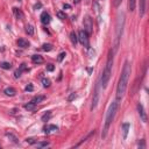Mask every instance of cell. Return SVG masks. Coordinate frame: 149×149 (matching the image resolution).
<instances>
[{"label": "cell", "instance_id": "obj_8", "mask_svg": "<svg viewBox=\"0 0 149 149\" xmlns=\"http://www.w3.org/2000/svg\"><path fill=\"white\" fill-rule=\"evenodd\" d=\"M137 112H139V115H140L141 120L143 122H147V113L144 111V108H143V105L140 103L137 104Z\"/></svg>", "mask_w": 149, "mask_h": 149}, {"label": "cell", "instance_id": "obj_5", "mask_svg": "<svg viewBox=\"0 0 149 149\" xmlns=\"http://www.w3.org/2000/svg\"><path fill=\"white\" fill-rule=\"evenodd\" d=\"M100 77L96 83V86H94V91H93V97H92V104H91V110L93 111L96 107H97L98 103H99V99H100Z\"/></svg>", "mask_w": 149, "mask_h": 149}, {"label": "cell", "instance_id": "obj_23", "mask_svg": "<svg viewBox=\"0 0 149 149\" xmlns=\"http://www.w3.org/2000/svg\"><path fill=\"white\" fill-rule=\"evenodd\" d=\"M0 68L5 69V70H9L12 68V64L8 63V62H3V63H0Z\"/></svg>", "mask_w": 149, "mask_h": 149}, {"label": "cell", "instance_id": "obj_7", "mask_svg": "<svg viewBox=\"0 0 149 149\" xmlns=\"http://www.w3.org/2000/svg\"><path fill=\"white\" fill-rule=\"evenodd\" d=\"M78 41L82 43L83 46H85L86 48H88V35L86 34L85 31H80L78 33Z\"/></svg>", "mask_w": 149, "mask_h": 149}, {"label": "cell", "instance_id": "obj_20", "mask_svg": "<svg viewBox=\"0 0 149 149\" xmlns=\"http://www.w3.org/2000/svg\"><path fill=\"white\" fill-rule=\"evenodd\" d=\"M122 131H124V139L127 137V134H128V131H129V124H124L122 125Z\"/></svg>", "mask_w": 149, "mask_h": 149}, {"label": "cell", "instance_id": "obj_34", "mask_svg": "<svg viewBox=\"0 0 149 149\" xmlns=\"http://www.w3.org/2000/svg\"><path fill=\"white\" fill-rule=\"evenodd\" d=\"M54 69H55V67H54L52 64H48V65H47V70L48 71H54Z\"/></svg>", "mask_w": 149, "mask_h": 149}, {"label": "cell", "instance_id": "obj_25", "mask_svg": "<svg viewBox=\"0 0 149 149\" xmlns=\"http://www.w3.org/2000/svg\"><path fill=\"white\" fill-rule=\"evenodd\" d=\"M94 133H96V132H94V131H92L91 133H90V134H88V135H87V136H86V137H84V139H82V141H80V142H79V143H77V144H76V146H75V147H79V146H80V144H82L83 142H85V141L87 140V139H90V137H91L92 135H94Z\"/></svg>", "mask_w": 149, "mask_h": 149}, {"label": "cell", "instance_id": "obj_40", "mask_svg": "<svg viewBox=\"0 0 149 149\" xmlns=\"http://www.w3.org/2000/svg\"><path fill=\"white\" fill-rule=\"evenodd\" d=\"M63 8H64V9H65V8H67V9H69V8H70V5H64V6H63Z\"/></svg>", "mask_w": 149, "mask_h": 149}, {"label": "cell", "instance_id": "obj_27", "mask_svg": "<svg viewBox=\"0 0 149 149\" xmlns=\"http://www.w3.org/2000/svg\"><path fill=\"white\" fill-rule=\"evenodd\" d=\"M35 146H36L37 148H46V147L49 146V142H36Z\"/></svg>", "mask_w": 149, "mask_h": 149}, {"label": "cell", "instance_id": "obj_39", "mask_svg": "<svg viewBox=\"0 0 149 149\" xmlns=\"http://www.w3.org/2000/svg\"><path fill=\"white\" fill-rule=\"evenodd\" d=\"M139 147H141V148H144V147H146V144H144V141L142 140V142L139 143Z\"/></svg>", "mask_w": 149, "mask_h": 149}, {"label": "cell", "instance_id": "obj_15", "mask_svg": "<svg viewBox=\"0 0 149 149\" xmlns=\"http://www.w3.org/2000/svg\"><path fill=\"white\" fill-rule=\"evenodd\" d=\"M146 12V0H140V16L144 15Z\"/></svg>", "mask_w": 149, "mask_h": 149}, {"label": "cell", "instance_id": "obj_26", "mask_svg": "<svg viewBox=\"0 0 149 149\" xmlns=\"http://www.w3.org/2000/svg\"><path fill=\"white\" fill-rule=\"evenodd\" d=\"M26 33H27L28 35H33L34 34V27L32 24H27V26H26Z\"/></svg>", "mask_w": 149, "mask_h": 149}, {"label": "cell", "instance_id": "obj_1", "mask_svg": "<svg viewBox=\"0 0 149 149\" xmlns=\"http://www.w3.org/2000/svg\"><path fill=\"white\" fill-rule=\"evenodd\" d=\"M131 64L129 62L126 61L122 68L121 75L119 78V83H118V87H116V99H121L125 96L126 91H127V86H128V80H129V76H131Z\"/></svg>", "mask_w": 149, "mask_h": 149}, {"label": "cell", "instance_id": "obj_28", "mask_svg": "<svg viewBox=\"0 0 149 149\" xmlns=\"http://www.w3.org/2000/svg\"><path fill=\"white\" fill-rule=\"evenodd\" d=\"M42 49L44 50V51H50V50L52 49V46L51 44H49V43H44V44L42 46Z\"/></svg>", "mask_w": 149, "mask_h": 149}, {"label": "cell", "instance_id": "obj_4", "mask_svg": "<svg viewBox=\"0 0 149 149\" xmlns=\"http://www.w3.org/2000/svg\"><path fill=\"white\" fill-rule=\"evenodd\" d=\"M124 26H125V15L121 14L119 15L118 22H116V28H115V40H114V47H113V52H115L119 48V43H120V39H121L122 32H124Z\"/></svg>", "mask_w": 149, "mask_h": 149}, {"label": "cell", "instance_id": "obj_33", "mask_svg": "<svg viewBox=\"0 0 149 149\" xmlns=\"http://www.w3.org/2000/svg\"><path fill=\"white\" fill-rule=\"evenodd\" d=\"M34 90V86L32 85V84H29V85H27L26 86V91H29V92H32Z\"/></svg>", "mask_w": 149, "mask_h": 149}, {"label": "cell", "instance_id": "obj_9", "mask_svg": "<svg viewBox=\"0 0 149 149\" xmlns=\"http://www.w3.org/2000/svg\"><path fill=\"white\" fill-rule=\"evenodd\" d=\"M26 70H28L27 65H26L24 63H22L21 65H20V68H19L18 70H16L15 72H14V77H15V78H19V77L21 76V73L23 72V71H26Z\"/></svg>", "mask_w": 149, "mask_h": 149}, {"label": "cell", "instance_id": "obj_19", "mask_svg": "<svg viewBox=\"0 0 149 149\" xmlns=\"http://www.w3.org/2000/svg\"><path fill=\"white\" fill-rule=\"evenodd\" d=\"M135 6H136V0H128V8L131 12L135 9Z\"/></svg>", "mask_w": 149, "mask_h": 149}, {"label": "cell", "instance_id": "obj_14", "mask_svg": "<svg viewBox=\"0 0 149 149\" xmlns=\"http://www.w3.org/2000/svg\"><path fill=\"white\" fill-rule=\"evenodd\" d=\"M4 93L6 94V96H9V97H13V96H15L16 91L14 87H6L5 91H4Z\"/></svg>", "mask_w": 149, "mask_h": 149}, {"label": "cell", "instance_id": "obj_37", "mask_svg": "<svg viewBox=\"0 0 149 149\" xmlns=\"http://www.w3.org/2000/svg\"><path fill=\"white\" fill-rule=\"evenodd\" d=\"M121 1H122V0H115V1H114V6H115V7H118L119 5L121 4Z\"/></svg>", "mask_w": 149, "mask_h": 149}, {"label": "cell", "instance_id": "obj_32", "mask_svg": "<svg viewBox=\"0 0 149 149\" xmlns=\"http://www.w3.org/2000/svg\"><path fill=\"white\" fill-rule=\"evenodd\" d=\"M65 56H67V55H65V52H61V54L58 55L57 61H58V62H62V61H63V58L65 57Z\"/></svg>", "mask_w": 149, "mask_h": 149}, {"label": "cell", "instance_id": "obj_36", "mask_svg": "<svg viewBox=\"0 0 149 149\" xmlns=\"http://www.w3.org/2000/svg\"><path fill=\"white\" fill-rule=\"evenodd\" d=\"M26 141H27L28 143H31V144H35V143H36L35 141H34V139H27Z\"/></svg>", "mask_w": 149, "mask_h": 149}, {"label": "cell", "instance_id": "obj_29", "mask_svg": "<svg viewBox=\"0 0 149 149\" xmlns=\"http://www.w3.org/2000/svg\"><path fill=\"white\" fill-rule=\"evenodd\" d=\"M42 84L44 87H49L50 86V80H49L48 78H43L42 79Z\"/></svg>", "mask_w": 149, "mask_h": 149}, {"label": "cell", "instance_id": "obj_38", "mask_svg": "<svg viewBox=\"0 0 149 149\" xmlns=\"http://www.w3.org/2000/svg\"><path fill=\"white\" fill-rule=\"evenodd\" d=\"M41 7H42V5H41V4H36V5H35V6H34V8L35 9H37V8H41Z\"/></svg>", "mask_w": 149, "mask_h": 149}, {"label": "cell", "instance_id": "obj_22", "mask_svg": "<svg viewBox=\"0 0 149 149\" xmlns=\"http://www.w3.org/2000/svg\"><path fill=\"white\" fill-rule=\"evenodd\" d=\"M50 118H51V112H47V113H44V114L42 115L41 120H42V121H44V122H47V121H49V120H50Z\"/></svg>", "mask_w": 149, "mask_h": 149}, {"label": "cell", "instance_id": "obj_35", "mask_svg": "<svg viewBox=\"0 0 149 149\" xmlns=\"http://www.w3.org/2000/svg\"><path fill=\"white\" fill-rule=\"evenodd\" d=\"M88 54H90V57H94V54H96V51H94L93 49H88Z\"/></svg>", "mask_w": 149, "mask_h": 149}, {"label": "cell", "instance_id": "obj_2", "mask_svg": "<svg viewBox=\"0 0 149 149\" xmlns=\"http://www.w3.org/2000/svg\"><path fill=\"white\" fill-rule=\"evenodd\" d=\"M118 108H119V99L116 100H113L112 104L110 105L108 107V111L106 113V118H105V125H104V129H103V133H101V137L105 139L107 135V132L110 129V126L111 124L113 122L114 118H115V114L118 112Z\"/></svg>", "mask_w": 149, "mask_h": 149}, {"label": "cell", "instance_id": "obj_12", "mask_svg": "<svg viewBox=\"0 0 149 149\" xmlns=\"http://www.w3.org/2000/svg\"><path fill=\"white\" fill-rule=\"evenodd\" d=\"M32 62L34 64H42L44 62V59H43V57L41 55H33L32 56Z\"/></svg>", "mask_w": 149, "mask_h": 149}, {"label": "cell", "instance_id": "obj_11", "mask_svg": "<svg viewBox=\"0 0 149 149\" xmlns=\"http://www.w3.org/2000/svg\"><path fill=\"white\" fill-rule=\"evenodd\" d=\"M18 46L20 47V48H22V49H24V48H28V47L31 46V43L28 42L27 40H24V39H19L18 40Z\"/></svg>", "mask_w": 149, "mask_h": 149}, {"label": "cell", "instance_id": "obj_30", "mask_svg": "<svg viewBox=\"0 0 149 149\" xmlns=\"http://www.w3.org/2000/svg\"><path fill=\"white\" fill-rule=\"evenodd\" d=\"M56 15H57L58 19H61V20H65V19H67V15H65L63 12H57V14H56Z\"/></svg>", "mask_w": 149, "mask_h": 149}, {"label": "cell", "instance_id": "obj_24", "mask_svg": "<svg viewBox=\"0 0 149 149\" xmlns=\"http://www.w3.org/2000/svg\"><path fill=\"white\" fill-rule=\"evenodd\" d=\"M35 106H36V104H34L33 101H29L28 104H26V105H24V108H26V110H28V111H32V110H34V108H35Z\"/></svg>", "mask_w": 149, "mask_h": 149}, {"label": "cell", "instance_id": "obj_21", "mask_svg": "<svg viewBox=\"0 0 149 149\" xmlns=\"http://www.w3.org/2000/svg\"><path fill=\"white\" fill-rule=\"evenodd\" d=\"M6 136L8 137L9 140L12 141L13 143H19V141H18V137L15 136V135H13L12 133H6Z\"/></svg>", "mask_w": 149, "mask_h": 149}, {"label": "cell", "instance_id": "obj_6", "mask_svg": "<svg viewBox=\"0 0 149 149\" xmlns=\"http://www.w3.org/2000/svg\"><path fill=\"white\" fill-rule=\"evenodd\" d=\"M84 31L86 32L87 35H90L93 31V22H92V19L90 16H86L84 19Z\"/></svg>", "mask_w": 149, "mask_h": 149}, {"label": "cell", "instance_id": "obj_13", "mask_svg": "<svg viewBox=\"0 0 149 149\" xmlns=\"http://www.w3.org/2000/svg\"><path fill=\"white\" fill-rule=\"evenodd\" d=\"M55 131H58V127L55 125H48L44 127V133L46 134H49L51 133V132H55Z\"/></svg>", "mask_w": 149, "mask_h": 149}, {"label": "cell", "instance_id": "obj_18", "mask_svg": "<svg viewBox=\"0 0 149 149\" xmlns=\"http://www.w3.org/2000/svg\"><path fill=\"white\" fill-rule=\"evenodd\" d=\"M14 13H15V16L18 20H22L23 19V13H22L21 9H19V8H14Z\"/></svg>", "mask_w": 149, "mask_h": 149}, {"label": "cell", "instance_id": "obj_17", "mask_svg": "<svg viewBox=\"0 0 149 149\" xmlns=\"http://www.w3.org/2000/svg\"><path fill=\"white\" fill-rule=\"evenodd\" d=\"M70 40H71V42H72L73 46H76V43L78 42V36H77V34L75 33V32H71L70 33Z\"/></svg>", "mask_w": 149, "mask_h": 149}, {"label": "cell", "instance_id": "obj_10", "mask_svg": "<svg viewBox=\"0 0 149 149\" xmlns=\"http://www.w3.org/2000/svg\"><path fill=\"white\" fill-rule=\"evenodd\" d=\"M41 22L43 24H49L50 23V15L47 12H43L41 14Z\"/></svg>", "mask_w": 149, "mask_h": 149}, {"label": "cell", "instance_id": "obj_31", "mask_svg": "<svg viewBox=\"0 0 149 149\" xmlns=\"http://www.w3.org/2000/svg\"><path fill=\"white\" fill-rule=\"evenodd\" d=\"M76 97H77V94L75 93V92H73V93H71L70 96L68 97V101H72V100H73V99H75Z\"/></svg>", "mask_w": 149, "mask_h": 149}, {"label": "cell", "instance_id": "obj_16", "mask_svg": "<svg viewBox=\"0 0 149 149\" xmlns=\"http://www.w3.org/2000/svg\"><path fill=\"white\" fill-rule=\"evenodd\" d=\"M44 99H46V97H44V96H36V97H34L33 99H32V101H33L34 104H36V105H37L39 103H42Z\"/></svg>", "mask_w": 149, "mask_h": 149}, {"label": "cell", "instance_id": "obj_3", "mask_svg": "<svg viewBox=\"0 0 149 149\" xmlns=\"http://www.w3.org/2000/svg\"><path fill=\"white\" fill-rule=\"evenodd\" d=\"M113 55H114L113 50H110V52H108V57H107L106 65H105V69H104L103 73H101V76H100V83H101V86H103L104 88L107 87L108 82H110V78H111L112 65H113Z\"/></svg>", "mask_w": 149, "mask_h": 149}]
</instances>
